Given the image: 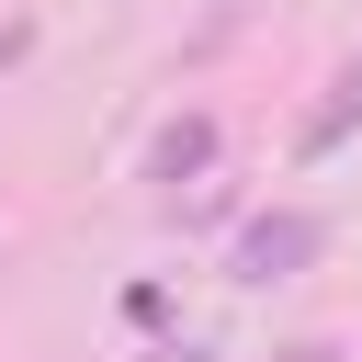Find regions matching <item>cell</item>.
<instances>
[{"label": "cell", "mask_w": 362, "mask_h": 362, "mask_svg": "<svg viewBox=\"0 0 362 362\" xmlns=\"http://www.w3.org/2000/svg\"><path fill=\"white\" fill-rule=\"evenodd\" d=\"M204 170H215V113H170L147 147V181H204Z\"/></svg>", "instance_id": "2"}, {"label": "cell", "mask_w": 362, "mask_h": 362, "mask_svg": "<svg viewBox=\"0 0 362 362\" xmlns=\"http://www.w3.org/2000/svg\"><path fill=\"white\" fill-rule=\"evenodd\" d=\"M351 124H362V68H339V90H328V102L305 113V158H328V147H339Z\"/></svg>", "instance_id": "3"}, {"label": "cell", "mask_w": 362, "mask_h": 362, "mask_svg": "<svg viewBox=\"0 0 362 362\" xmlns=\"http://www.w3.org/2000/svg\"><path fill=\"white\" fill-rule=\"evenodd\" d=\"M317 249H328V226H317L305 204H283V215H249V226H238V283H294Z\"/></svg>", "instance_id": "1"}, {"label": "cell", "mask_w": 362, "mask_h": 362, "mask_svg": "<svg viewBox=\"0 0 362 362\" xmlns=\"http://www.w3.org/2000/svg\"><path fill=\"white\" fill-rule=\"evenodd\" d=\"M351 68H362V57H351Z\"/></svg>", "instance_id": "5"}, {"label": "cell", "mask_w": 362, "mask_h": 362, "mask_svg": "<svg viewBox=\"0 0 362 362\" xmlns=\"http://www.w3.org/2000/svg\"><path fill=\"white\" fill-rule=\"evenodd\" d=\"M283 362H339V351H328V339H305V351H283Z\"/></svg>", "instance_id": "4"}]
</instances>
